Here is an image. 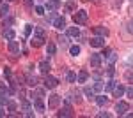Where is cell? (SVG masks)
Masks as SVG:
<instances>
[{"instance_id": "4fadbf2b", "label": "cell", "mask_w": 133, "mask_h": 118, "mask_svg": "<svg viewBox=\"0 0 133 118\" xmlns=\"http://www.w3.org/2000/svg\"><path fill=\"white\" fill-rule=\"evenodd\" d=\"M68 35L69 37H80V28L78 27H69L68 28Z\"/></svg>"}, {"instance_id": "d6986e66", "label": "cell", "mask_w": 133, "mask_h": 118, "mask_svg": "<svg viewBox=\"0 0 133 118\" xmlns=\"http://www.w3.org/2000/svg\"><path fill=\"white\" fill-rule=\"evenodd\" d=\"M96 102H98V106H105L108 102V99L105 97V95H96Z\"/></svg>"}, {"instance_id": "1f68e13d", "label": "cell", "mask_w": 133, "mask_h": 118, "mask_svg": "<svg viewBox=\"0 0 133 118\" xmlns=\"http://www.w3.org/2000/svg\"><path fill=\"white\" fill-rule=\"evenodd\" d=\"M110 53H112V49H110V48H105V49H103V53H101V57L108 58V57H110Z\"/></svg>"}, {"instance_id": "52a82bcc", "label": "cell", "mask_w": 133, "mask_h": 118, "mask_svg": "<svg viewBox=\"0 0 133 118\" xmlns=\"http://www.w3.org/2000/svg\"><path fill=\"white\" fill-rule=\"evenodd\" d=\"M9 51L11 53H20V42L18 41H9Z\"/></svg>"}, {"instance_id": "d4e9b609", "label": "cell", "mask_w": 133, "mask_h": 118, "mask_svg": "<svg viewBox=\"0 0 133 118\" xmlns=\"http://www.w3.org/2000/svg\"><path fill=\"white\" fill-rule=\"evenodd\" d=\"M92 88H94V92H101V90L105 88V85H103L101 81H96V83H94V86H92Z\"/></svg>"}, {"instance_id": "2e32d148", "label": "cell", "mask_w": 133, "mask_h": 118, "mask_svg": "<svg viewBox=\"0 0 133 118\" xmlns=\"http://www.w3.org/2000/svg\"><path fill=\"white\" fill-rule=\"evenodd\" d=\"M39 70H41L43 74H48V72H50V64H48V62H41V64H39Z\"/></svg>"}, {"instance_id": "7dc6e473", "label": "cell", "mask_w": 133, "mask_h": 118, "mask_svg": "<svg viewBox=\"0 0 133 118\" xmlns=\"http://www.w3.org/2000/svg\"><path fill=\"white\" fill-rule=\"evenodd\" d=\"M0 5H2V0H0Z\"/></svg>"}, {"instance_id": "ab89813d", "label": "cell", "mask_w": 133, "mask_h": 118, "mask_svg": "<svg viewBox=\"0 0 133 118\" xmlns=\"http://www.w3.org/2000/svg\"><path fill=\"white\" fill-rule=\"evenodd\" d=\"M126 95H128L130 99H133V86H131V88H128V90H126Z\"/></svg>"}, {"instance_id": "30bf717a", "label": "cell", "mask_w": 133, "mask_h": 118, "mask_svg": "<svg viewBox=\"0 0 133 118\" xmlns=\"http://www.w3.org/2000/svg\"><path fill=\"white\" fill-rule=\"evenodd\" d=\"M94 34L101 35V37H107L108 35V28H105V27H94Z\"/></svg>"}, {"instance_id": "9c48e42d", "label": "cell", "mask_w": 133, "mask_h": 118, "mask_svg": "<svg viewBox=\"0 0 133 118\" xmlns=\"http://www.w3.org/2000/svg\"><path fill=\"white\" fill-rule=\"evenodd\" d=\"M91 65L92 67H99V65H101V55H98V53L92 55L91 57Z\"/></svg>"}, {"instance_id": "ac0fdd59", "label": "cell", "mask_w": 133, "mask_h": 118, "mask_svg": "<svg viewBox=\"0 0 133 118\" xmlns=\"http://www.w3.org/2000/svg\"><path fill=\"white\" fill-rule=\"evenodd\" d=\"M4 37H5L7 41H12V39H14V30L5 28V30H4Z\"/></svg>"}, {"instance_id": "d590c367", "label": "cell", "mask_w": 133, "mask_h": 118, "mask_svg": "<svg viewBox=\"0 0 133 118\" xmlns=\"http://www.w3.org/2000/svg\"><path fill=\"white\" fill-rule=\"evenodd\" d=\"M126 30H128V32H130V34L133 35V20L128 21V27H126Z\"/></svg>"}, {"instance_id": "8992f818", "label": "cell", "mask_w": 133, "mask_h": 118, "mask_svg": "<svg viewBox=\"0 0 133 118\" xmlns=\"http://www.w3.org/2000/svg\"><path fill=\"white\" fill-rule=\"evenodd\" d=\"M59 5H61V2H59V0H48L44 9H46V11H55L57 7H59Z\"/></svg>"}, {"instance_id": "f546056e", "label": "cell", "mask_w": 133, "mask_h": 118, "mask_svg": "<svg viewBox=\"0 0 133 118\" xmlns=\"http://www.w3.org/2000/svg\"><path fill=\"white\" fill-rule=\"evenodd\" d=\"M66 9L69 11V12H71V11H75V9H76V5H75V2H68V4H66Z\"/></svg>"}, {"instance_id": "8d00e7d4", "label": "cell", "mask_w": 133, "mask_h": 118, "mask_svg": "<svg viewBox=\"0 0 133 118\" xmlns=\"http://www.w3.org/2000/svg\"><path fill=\"white\" fill-rule=\"evenodd\" d=\"M12 23V18H7V20H4V30L9 28V25Z\"/></svg>"}, {"instance_id": "e575fe53", "label": "cell", "mask_w": 133, "mask_h": 118, "mask_svg": "<svg viewBox=\"0 0 133 118\" xmlns=\"http://www.w3.org/2000/svg\"><path fill=\"white\" fill-rule=\"evenodd\" d=\"M44 7H41V5H37V7H36V14H39V16H43V14H44Z\"/></svg>"}, {"instance_id": "7bdbcfd3", "label": "cell", "mask_w": 133, "mask_h": 118, "mask_svg": "<svg viewBox=\"0 0 133 118\" xmlns=\"http://www.w3.org/2000/svg\"><path fill=\"white\" fill-rule=\"evenodd\" d=\"M62 42V44H68V37H66V35H64V37H61V39H59Z\"/></svg>"}, {"instance_id": "cb8c5ba5", "label": "cell", "mask_w": 133, "mask_h": 118, "mask_svg": "<svg viewBox=\"0 0 133 118\" xmlns=\"http://www.w3.org/2000/svg\"><path fill=\"white\" fill-rule=\"evenodd\" d=\"M7 14H9V7H7V5H0V16L5 18Z\"/></svg>"}, {"instance_id": "603a6c76", "label": "cell", "mask_w": 133, "mask_h": 118, "mask_svg": "<svg viewBox=\"0 0 133 118\" xmlns=\"http://www.w3.org/2000/svg\"><path fill=\"white\" fill-rule=\"evenodd\" d=\"M9 92H11V90L7 88V85H5V83H0V95H7Z\"/></svg>"}, {"instance_id": "74e56055", "label": "cell", "mask_w": 133, "mask_h": 118, "mask_svg": "<svg viewBox=\"0 0 133 118\" xmlns=\"http://www.w3.org/2000/svg\"><path fill=\"white\" fill-rule=\"evenodd\" d=\"M46 18H48L50 21H55V18H57V16H55V12H51V11H48V16H46Z\"/></svg>"}, {"instance_id": "f6af8a7d", "label": "cell", "mask_w": 133, "mask_h": 118, "mask_svg": "<svg viewBox=\"0 0 133 118\" xmlns=\"http://www.w3.org/2000/svg\"><path fill=\"white\" fill-rule=\"evenodd\" d=\"M2 116H5V111H4V109L0 108V118H2Z\"/></svg>"}, {"instance_id": "277c9868", "label": "cell", "mask_w": 133, "mask_h": 118, "mask_svg": "<svg viewBox=\"0 0 133 118\" xmlns=\"http://www.w3.org/2000/svg\"><path fill=\"white\" fill-rule=\"evenodd\" d=\"M89 42H91L92 48H105V37H101V35H96V37H92Z\"/></svg>"}, {"instance_id": "f1b7e54d", "label": "cell", "mask_w": 133, "mask_h": 118, "mask_svg": "<svg viewBox=\"0 0 133 118\" xmlns=\"http://www.w3.org/2000/svg\"><path fill=\"white\" fill-rule=\"evenodd\" d=\"M66 78H68V81H69V83H75V79H76V76H75V72H71V70H69V72L66 74Z\"/></svg>"}, {"instance_id": "4316f807", "label": "cell", "mask_w": 133, "mask_h": 118, "mask_svg": "<svg viewBox=\"0 0 133 118\" xmlns=\"http://www.w3.org/2000/svg\"><path fill=\"white\" fill-rule=\"evenodd\" d=\"M83 92H85V95H87L89 99H94V97H96V95H94V88H89V86H87Z\"/></svg>"}, {"instance_id": "ffe728a7", "label": "cell", "mask_w": 133, "mask_h": 118, "mask_svg": "<svg viewBox=\"0 0 133 118\" xmlns=\"http://www.w3.org/2000/svg\"><path fill=\"white\" fill-rule=\"evenodd\" d=\"M27 85L29 86H36L37 85V78L36 76H27Z\"/></svg>"}, {"instance_id": "d6a6232c", "label": "cell", "mask_w": 133, "mask_h": 118, "mask_svg": "<svg viewBox=\"0 0 133 118\" xmlns=\"http://www.w3.org/2000/svg\"><path fill=\"white\" fill-rule=\"evenodd\" d=\"M21 109H23V111H27V115H29V111H30V104L23 100V104H21Z\"/></svg>"}, {"instance_id": "ba28073f", "label": "cell", "mask_w": 133, "mask_h": 118, "mask_svg": "<svg viewBox=\"0 0 133 118\" xmlns=\"http://www.w3.org/2000/svg\"><path fill=\"white\" fill-rule=\"evenodd\" d=\"M53 27H55V28H59V30H64V28H66V20H64V18H55Z\"/></svg>"}, {"instance_id": "5bb4252c", "label": "cell", "mask_w": 133, "mask_h": 118, "mask_svg": "<svg viewBox=\"0 0 133 118\" xmlns=\"http://www.w3.org/2000/svg\"><path fill=\"white\" fill-rule=\"evenodd\" d=\"M57 116H73V113H71V108H69V104H66V108L62 109V111H59V113H57Z\"/></svg>"}, {"instance_id": "5b68a950", "label": "cell", "mask_w": 133, "mask_h": 118, "mask_svg": "<svg viewBox=\"0 0 133 118\" xmlns=\"http://www.w3.org/2000/svg\"><path fill=\"white\" fill-rule=\"evenodd\" d=\"M61 104V97L59 95H50V99H48V108H57Z\"/></svg>"}, {"instance_id": "44dd1931", "label": "cell", "mask_w": 133, "mask_h": 118, "mask_svg": "<svg viewBox=\"0 0 133 118\" xmlns=\"http://www.w3.org/2000/svg\"><path fill=\"white\" fill-rule=\"evenodd\" d=\"M34 34H36V37H41V39H44V30H43L41 27H36V28H34Z\"/></svg>"}, {"instance_id": "b9f144b4", "label": "cell", "mask_w": 133, "mask_h": 118, "mask_svg": "<svg viewBox=\"0 0 133 118\" xmlns=\"http://www.w3.org/2000/svg\"><path fill=\"white\" fill-rule=\"evenodd\" d=\"M107 74H108V76H112V74H114V65H110V67H108V70H107Z\"/></svg>"}, {"instance_id": "83f0119b", "label": "cell", "mask_w": 133, "mask_h": 118, "mask_svg": "<svg viewBox=\"0 0 133 118\" xmlns=\"http://www.w3.org/2000/svg\"><path fill=\"white\" fill-rule=\"evenodd\" d=\"M46 53H48V57L55 55V44H48V48H46Z\"/></svg>"}, {"instance_id": "ee69618b", "label": "cell", "mask_w": 133, "mask_h": 118, "mask_svg": "<svg viewBox=\"0 0 133 118\" xmlns=\"http://www.w3.org/2000/svg\"><path fill=\"white\" fill-rule=\"evenodd\" d=\"M98 116H99V118H103V116H105V118H107V116H110V115H108V113H99Z\"/></svg>"}, {"instance_id": "7c38bea8", "label": "cell", "mask_w": 133, "mask_h": 118, "mask_svg": "<svg viewBox=\"0 0 133 118\" xmlns=\"http://www.w3.org/2000/svg\"><path fill=\"white\" fill-rule=\"evenodd\" d=\"M34 108L37 109V111H44V104H43V97H36V100H34Z\"/></svg>"}, {"instance_id": "60d3db41", "label": "cell", "mask_w": 133, "mask_h": 118, "mask_svg": "<svg viewBox=\"0 0 133 118\" xmlns=\"http://www.w3.org/2000/svg\"><path fill=\"white\" fill-rule=\"evenodd\" d=\"M36 93H37V97H44V92H43L41 88H37V90H36Z\"/></svg>"}, {"instance_id": "4dcf8cb0", "label": "cell", "mask_w": 133, "mask_h": 118, "mask_svg": "<svg viewBox=\"0 0 133 118\" xmlns=\"http://www.w3.org/2000/svg\"><path fill=\"white\" fill-rule=\"evenodd\" d=\"M124 78H126V81H130V83H133V72H131V70H128V72L124 74Z\"/></svg>"}, {"instance_id": "bcb514c9", "label": "cell", "mask_w": 133, "mask_h": 118, "mask_svg": "<svg viewBox=\"0 0 133 118\" xmlns=\"http://www.w3.org/2000/svg\"><path fill=\"white\" fill-rule=\"evenodd\" d=\"M128 64H130V65H131V64H133V58H128Z\"/></svg>"}, {"instance_id": "484cf974", "label": "cell", "mask_w": 133, "mask_h": 118, "mask_svg": "<svg viewBox=\"0 0 133 118\" xmlns=\"http://www.w3.org/2000/svg\"><path fill=\"white\" fill-rule=\"evenodd\" d=\"M69 53H71L73 57L80 55V46H71V48H69Z\"/></svg>"}, {"instance_id": "7402d4cb", "label": "cell", "mask_w": 133, "mask_h": 118, "mask_svg": "<svg viewBox=\"0 0 133 118\" xmlns=\"http://www.w3.org/2000/svg\"><path fill=\"white\" fill-rule=\"evenodd\" d=\"M114 88H115V81H112V79H110V81H107L105 90H107V92H114Z\"/></svg>"}, {"instance_id": "8fae6325", "label": "cell", "mask_w": 133, "mask_h": 118, "mask_svg": "<svg viewBox=\"0 0 133 118\" xmlns=\"http://www.w3.org/2000/svg\"><path fill=\"white\" fill-rule=\"evenodd\" d=\"M43 44H44V39H41V37H32L30 39V46H34V48H41Z\"/></svg>"}, {"instance_id": "6da1fadb", "label": "cell", "mask_w": 133, "mask_h": 118, "mask_svg": "<svg viewBox=\"0 0 133 118\" xmlns=\"http://www.w3.org/2000/svg\"><path fill=\"white\" fill-rule=\"evenodd\" d=\"M73 21H75L76 25H83V23L87 21V11H83V9L76 11V12L73 14Z\"/></svg>"}, {"instance_id": "7a4b0ae2", "label": "cell", "mask_w": 133, "mask_h": 118, "mask_svg": "<svg viewBox=\"0 0 133 118\" xmlns=\"http://www.w3.org/2000/svg\"><path fill=\"white\" fill-rule=\"evenodd\" d=\"M57 85H59V79L57 78H53V76H46L44 78V88L53 90V88H57Z\"/></svg>"}, {"instance_id": "836d02e7", "label": "cell", "mask_w": 133, "mask_h": 118, "mask_svg": "<svg viewBox=\"0 0 133 118\" xmlns=\"http://www.w3.org/2000/svg\"><path fill=\"white\" fill-rule=\"evenodd\" d=\"M7 108H9V111H16V102L9 100V102H7Z\"/></svg>"}, {"instance_id": "9a60e30c", "label": "cell", "mask_w": 133, "mask_h": 118, "mask_svg": "<svg viewBox=\"0 0 133 118\" xmlns=\"http://www.w3.org/2000/svg\"><path fill=\"white\" fill-rule=\"evenodd\" d=\"M124 92H126V90H124L123 85H115V88H114V95H115V97H121Z\"/></svg>"}, {"instance_id": "3957f363", "label": "cell", "mask_w": 133, "mask_h": 118, "mask_svg": "<svg viewBox=\"0 0 133 118\" xmlns=\"http://www.w3.org/2000/svg\"><path fill=\"white\" fill-rule=\"evenodd\" d=\"M128 102H124V100H119L117 104H115V111H117V115L119 116H123V115H126V111H128Z\"/></svg>"}, {"instance_id": "e0dca14e", "label": "cell", "mask_w": 133, "mask_h": 118, "mask_svg": "<svg viewBox=\"0 0 133 118\" xmlns=\"http://www.w3.org/2000/svg\"><path fill=\"white\" fill-rule=\"evenodd\" d=\"M87 78H89V72H87V70H80V72H78V83H85Z\"/></svg>"}, {"instance_id": "f35d334b", "label": "cell", "mask_w": 133, "mask_h": 118, "mask_svg": "<svg viewBox=\"0 0 133 118\" xmlns=\"http://www.w3.org/2000/svg\"><path fill=\"white\" fill-rule=\"evenodd\" d=\"M30 34H32V27H30V25H27V27H25V35L29 37Z\"/></svg>"}]
</instances>
